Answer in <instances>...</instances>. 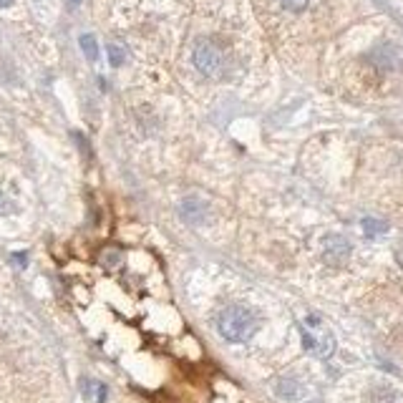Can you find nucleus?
<instances>
[{
	"label": "nucleus",
	"instance_id": "6",
	"mask_svg": "<svg viewBox=\"0 0 403 403\" xmlns=\"http://www.w3.org/2000/svg\"><path fill=\"white\" fill-rule=\"evenodd\" d=\"M288 10H292V13H297V10H302V8H308V3L310 0H280Z\"/></svg>",
	"mask_w": 403,
	"mask_h": 403
},
{
	"label": "nucleus",
	"instance_id": "3",
	"mask_svg": "<svg viewBox=\"0 0 403 403\" xmlns=\"http://www.w3.org/2000/svg\"><path fill=\"white\" fill-rule=\"evenodd\" d=\"M195 66L199 73H204L207 78H220L225 73V53L217 43L207 41V38H199L195 43Z\"/></svg>",
	"mask_w": 403,
	"mask_h": 403
},
{
	"label": "nucleus",
	"instance_id": "7",
	"mask_svg": "<svg viewBox=\"0 0 403 403\" xmlns=\"http://www.w3.org/2000/svg\"><path fill=\"white\" fill-rule=\"evenodd\" d=\"M10 3H13V0H0V8H8Z\"/></svg>",
	"mask_w": 403,
	"mask_h": 403
},
{
	"label": "nucleus",
	"instance_id": "4",
	"mask_svg": "<svg viewBox=\"0 0 403 403\" xmlns=\"http://www.w3.org/2000/svg\"><path fill=\"white\" fill-rule=\"evenodd\" d=\"M78 43H81V50L83 53H86V58L88 61H96V58H99V45H96V38L94 36H81V41H78Z\"/></svg>",
	"mask_w": 403,
	"mask_h": 403
},
{
	"label": "nucleus",
	"instance_id": "2",
	"mask_svg": "<svg viewBox=\"0 0 403 403\" xmlns=\"http://www.w3.org/2000/svg\"><path fill=\"white\" fill-rule=\"evenodd\" d=\"M302 340H305V348H308L310 353H315L318 358H327L335 348L333 333H330L325 323H323L320 318H315V315H310L308 320H302Z\"/></svg>",
	"mask_w": 403,
	"mask_h": 403
},
{
	"label": "nucleus",
	"instance_id": "5",
	"mask_svg": "<svg viewBox=\"0 0 403 403\" xmlns=\"http://www.w3.org/2000/svg\"><path fill=\"white\" fill-rule=\"evenodd\" d=\"M108 61H111V66H121V63L126 61V50L124 45L119 43H108Z\"/></svg>",
	"mask_w": 403,
	"mask_h": 403
},
{
	"label": "nucleus",
	"instance_id": "1",
	"mask_svg": "<svg viewBox=\"0 0 403 403\" xmlns=\"http://www.w3.org/2000/svg\"><path fill=\"white\" fill-rule=\"evenodd\" d=\"M217 325H220V333L229 343H245L257 330V320H255L252 310L242 308V305H229V308L222 310L220 318H217Z\"/></svg>",
	"mask_w": 403,
	"mask_h": 403
}]
</instances>
